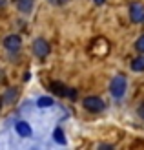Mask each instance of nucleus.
<instances>
[{"label": "nucleus", "instance_id": "20", "mask_svg": "<svg viewBox=\"0 0 144 150\" xmlns=\"http://www.w3.org/2000/svg\"><path fill=\"white\" fill-rule=\"evenodd\" d=\"M142 22H144V20H142Z\"/></svg>", "mask_w": 144, "mask_h": 150}, {"label": "nucleus", "instance_id": "10", "mask_svg": "<svg viewBox=\"0 0 144 150\" xmlns=\"http://www.w3.org/2000/svg\"><path fill=\"white\" fill-rule=\"evenodd\" d=\"M31 0H18V7L22 11H31Z\"/></svg>", "mask_w": 144, "mask_h": 150}, {"label": "nucleus", "instance_id": "4", "mask_svg": "<svg viewBox=\"0 0 144 150\" xmlns=\"http://www.w3.org/2000/svg\"><path fill=\"white\" fill-rule=\"evenodd\" d=\"M84 106L89 110V112H100L104 108V101L98 99V97H86L84 99Z\"/></svg>", "mask_w": 144, "mask_h": 150}, {"label": "nucleus", "instance_id": "19", "mask_svg": "<svg viewBox=\"0 0 144 150\" xmlns=\"http://www.w3.org/2000/svg\"><path fill=\"white\" fill-rule=\"evenodd\" d=\"M0 104H2V101H0Z\"/></svg>", "mask_w": 144, "mask_h": 150}, {"label": "nucleus", "instance_id": "9", "mask_svg": "<svg viewBox=\"0 0 144 150\" xmlns=\"http://www.w3.org/2000/svg\"><path fill=\"white\" fill-rule=\"evenodd\" d=\"M131 70H133V71H142V70H144V57L133 59V62H131Z\"/></svg>", "mask_w": 144, "mask_h": 150}, {"label": "nucleus", "instance_id": "5", "mask_svg": "<svg viewBox=\"0 0 144 150\" xmlns=\"http://www.w3.org/2000/svg\"><path fill=\"white\" fill-rule=\"evenodd\" d=\"M130 17L133 22H142L144 20V6L140 2H133L130 7Z\"/></svg>", "mask_w": 144, "mask_h": 150}, {"label": "nucleus", "instance_id": "11", "mask_svg": "<svg viewBox=\"0 0 144 150\" xmlns=\"http://www.w3.org/2000/svg\"><path fill=\"white\" fill-rule=\"evenodd\" d=\"M51 104H53V99H51V97H40V99H39V106H42V108L51 106Z\"/></svg>", "mask_w": 144, "mask_h": 150}, {"label": "nucleus", "instance_id": "13", "mask_svg": "<svg viewBox=\"0 0 144 150\" xmlns=\"http://www.w3.org/2000/svg\"><path fill=\"white\" fill-rule=\"evenodd\" d=\"M135 48H137L139 51H142V53H144V35L140 37V39H139L137 42H135Z\"/></svg>", "mask_w": 144, "mask_h": 150}, {"label": "nucleus", "instance_id": "3", "mask_svg": "<svg viewBox=\"0 0 144 150\" xmlns=\"http://www.w3.org/2000/svg\"><path fill=\"white\" fill-rule=\"evenodd\" d=\"M110 51V44H108V40L106 39H95L93 40V46H91V53L93 55H98V57H102V55H106Z\"/></svg>", "mask_w": 144, "mask_h": 150}, {"label": "nucleus", "instance_id": "8", "mask_svg": "<svg viewBox=\"0 0 144 150\" xmlns=\"http://www.w3.org/2000/svg\"><path fill=\"white\" fill-rule=\"evenodd\" d=\"M17 132L20 134V136L27 137V136H31V126H29L27 123H24V121H20V123H17Z\"/></svg>", "mask_w": 144, "mask_h": 150}, {"label": "nucleus", "instance_id": "1", "mask_svg": "<svg viewBox=\"0 0 144 150\" xmlns=\"http://www.w3.org/2000/svg\"><path fill=\"white\" fill-rule=\"evenodd\" d=\"M110 92L113 97H122L126 92V77L124 75H117L110 84Z\"/></svg>", "mask_w": 144, "mask_h": 150}, {"label": "nucleus", "instance_id": "7", "mask_svg": "<svg viewBox=\"0 0 144 150\" xmlns=\"http://www.w3.org/2000/svg\"><path fill=\"white\" fill-rule=\"evenodd\" d=\"M4 48H6V50H9V51L18 50V48H20V37H17V35H9V37H6V39H4Z\"/></svg>", "mask_w": 144, "mask_h": 150}, {"label": "nucleus", "instance_id": "17", "mask_svg": "<svg viewBox=\"0 0 144 150\" xmlns=\"http://www.w3.org/2000/svg\"><path fill=\"white\" fill-rule=\"evenodd\" d=\"M95 2H97V4H104V0H95Z\"/></svg>", "mask_w": 144, "mask_h": 150}, {"label": "nucleus", "instance_id": "16", "mask_svg": "<svg viewBox=\"0 0 144 150\" xmlns=\"http://www.w3.org/2000/svg\"><path fill=\"white\" fill-rule=\"evenodd\" d=\"M51 2H53V4H66L67 0H51Z\"/></svg>", "mask_w": 144, "mask_h": 150}, {"label": "nucleus", "instance_id": "6", "mask_svg": "<svg viewBox=\"0 0 144 150\" xmlns=\"http://www.w3.org/2000/svg\"><path fill=\"white\" fill-rule=\"evenodd\" d=\"M33 51H35V55H39V57H46L49 53V44L44 39H37L33 42Z\"/></svg>", "mask_w": 144, "mask_h": 150}, {"label": "nucleus", "instance_id": "2", "mask_svg": "<svg viewBox=\"0 0 144 150\" xmlns=\"http://www.w3.org/2000/svg\"><path fill=\"white\" fill-rule=\"evenodd\" d=\"M49 88H51V92H55L57 95H60V97H70V99H75L77 97V92L75 90H70V88H66L62 82H51L49 84Z\"/></svg>", "mask_w": 144, "mask_h": 150}, {"label": "nucleus", "instance_id": "18", "mask_svg": "<svg viewBox=\"0 0 144 150\" xmlns=\"http://www.w3.org/2000/svg\"><path fill=\"white\" fill-rule=\"evenodd\" d=\"M4 6V0H0V7H2Z\"/></svg>", "mask_w": 144, "mask_h": 150}, {"label": "nucleus", "instance_id": "14", "mask_svg": "<svg viewBox=\"0 0 144 150\" xmlns=\"http://www.w3.org/2000/svg\"><path fill=\"white\" fill-rule=\"evenodd\" d=\"M15 95H17V92H15V90H9V92H7V95H6V101H13Z\"/></svg>", "mask_w": 144, "mask_h": 150}, {"label": "nucleus", "instance_id": "12", "mask_svg": "<svg viewBox=\"0 0 144 150\" xmlns=\"http://www.w3.org/2000/svg\"><path fill=\"white\" fill-rule=\"evenodd\" d=\"M55 141H57V143H60V145L66 143V137H64V134H62V130H60V128L55 130Z\"/></svg>", "mask_w": 144, "mask_h": 150}, {"label": "nucleus", "instance_id": "15", "mask_svg": "<svg viewBox=\"0 0 144 150\" xmlns=\"http://www.w3.org/2000/svg\"><path fill=\"white\" fill-rule=\"evenodd\" d=\"M139 115H140V117H142V119H144V104H142V106H140V108H139Z\"/></svg>", "mask_w": 144, "mask_h": 150}]
</instances>
